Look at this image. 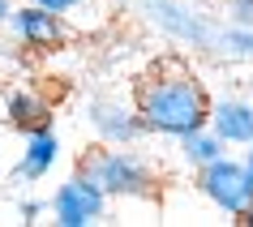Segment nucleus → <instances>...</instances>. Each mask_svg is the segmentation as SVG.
Listing matches in <instances>:
<instances>
[{
    "label": "nucleus",
    "mask_w": 253,
    "mask_h": 227,
    "mask_svg": "<svg viewBox=\"0 0 253 227\" xmlns=\"http://www.w3.org/2000/svg\"><path fill=\"white\" fill-rule=\"evenodd\" d=\"M240 223H245V227H253V201H249V210L240 214Z\"/></svg>",
    "instance_id": "nucleus-17"
},
{
    "label": "nucleus",
    "mask_w": 253,
    "mask_h": 227,
    "mask_svg": "<svg viewBox=\"0 0 253 227\" xmlns=\"http://www.w3.org/2000/svg\"><path fill=\"white\" fill-rule=\"evenodd\" d=\"M245 167H249V176H253V142H249V154H245Z\"/></svg>",
    "instance_id": "nucleus-18"
},
{
    "label": "nucleus",
    "mask_w": 253,
    "mask_h": 227,
    "mask_svg": "<svg viewBox=\"0 0 253 227\" xmlns=\"http://www.w3.org/2000/svg\"><path fill=\"white\" fill-rule=\"evenodd\" d=\"M56 159H60V137L52 129H35V133H26V146H22V159L13 167V180L35 185V180H43L56 167Z\"/></svg>",
    "instance_id": "nucleus-8"
},
{
    "label": "nucleus",
    "mask_w": 253,
    "mask_h": 227,
    "mask_svg": "<svg viewBox=\"0 0 253 227\" xmlns=\"http://www.w3.org/2000/svg\"><path fill=\"white\" fill-rule=\"evenodd\" d=\"M4 26L13 30V39L22 47H56L65 43V17L52 13V9H39V4H22V9H9V22Z\"/></svg>",
    "instance_id": "nucleus-7"
},
{
    "label": "nucleus",
    "mask_w": 253,
    "mask_h": 227,
    "mask_svg": "<svg viewBox=\"0 0 253 227\" xmlns=\"http://www.w3.org/2000/svg\"><path fill=\"white\" fill-rule=\"evenodd\" d=\"M9 9H13V4H9V0H0V26L9 22Z\"/></svg>",
    "instance_id": "nucleus-16"
},
{
    "label": "nucleus",
    "mask_w": 253,
    "mask_h": 227,
    "mask_svg": "<svg viewBox=\"0 0 253 227\" xmlns=\"http://www.w3.org/2000/svg\"><path fill=\"white\" fill-rule=\"evenodd\" d=\"M137 116L146 124V133L185 137L193 129H206L211 94L198 81V73L185 69V60L168 56L137 81Z\"/></svg>",
    "instance_id": "nucleus-1"
},
{
    "label": "nucleus",
    "mask_w": 253,
    "mask_h": 227,
    "mask_svg": "<svg viewBox=\"0 0 253 227\" xmlns=\"http://www.w3.org/2000/svg\"><path fill=\"white\" fill-rule=\"evenodd\" d=\"M198 189L206 193V201H214L223 214H245L253 201V176L245 163L227 159V154H219L214 163H206V167H198Z\"/></svg>",
    "instance_id": "nucleus-3"
},
{
    "label": "nucleus",
    "mask_w": 253,
    "mask_h": 227,
    "mask_svg": "<svg viewBox=\"0 0 253 227\" xmlns=\"http://www.w3.org/2000/svg\"><path fill=\"white\" fill-rule=\"evenodd\" d=\"M30 4H39V9H52V13L65 17V13H73V9H78L82 0H30Z\"/></svg>",
    "instance_id": "nucleus-15"
},
{
    "label": "nucleus",
    "mask_w": 253,
    "mask_h": 227,
    "mask_svg": "<svg viewBox=\"0 0 253 227\" xmlns=\"http://www.w3.org/2000/svg\"><path fill=\"white\" fill-rule=\"evenodd\" d=\"M150 17H155V26L163 30V35H172V39L180 43H193V47H214L219 43V30L206 26L193 9H185L180 0H150L146 4Z\"/></svg>",
    "instance_id": "nucleus-6"
},
{
    "label": "nucleus",
    "mask_w": 253,
    "mask_h": 227,
    "mask_svg": "<svg viewBox=\"0 0 253 227\" xmlns=\"http://www.w3.org/2000/svg\"><path fill=\"white\" fill-rule=\"evenodd\" d=\"M82 172L103 189L107 197H155V172L142 154L125 146H99L82 159Z\"/></svg>",
    "instance_id": "nucleus-2"
},
{
    "label": "nucleus",
    "mask_w": 253,
    "mask_h": 227,
    "mask_svg": "<svg viewBox=\"0 0 253 227\" xmlns=\"http://www.w3.org/2000/svg\"><path fill=\"white\" fill-rule=\"evenodd\" d=\"M227 22L232 26H253V0H227Z\"/></svg>",
    "instance_id": "nucleus-13"
},
{
    "label": "nucleus",
    "mask_w": 253,
    "mask_h": 227,
    "mask_svg": "<svg viewBox=\"0 0 253 227\" xmlns=\"http://www.w3.org/2000/svg\"><path fill=\"white\" fill-rule=\"evenodd\" d=\"M47 210V206H43V201H35V197H26L22 201V206H17V214H22V223H39V214Z\"/></svg>",
    "instance_id": "nucleus-14"
},
{
    "label": "nucleus",
    "mask_w": 253,
    "mask_h": 227,
    "mask_svg": "<svg viewBox=\"0 0 253 227\" xmlns=\"http://www.w3.org/2000/svg\"><path fill=\"white\" fill-rule=\"evenodd\" d=\"M211 133H219V142H232V146H249L253 142V103L245 99H223V103H211Z\"/></svg>",
    "instance_id": "nucleus-9"
},
{
    "label": "nucleus",
    "mask_w": 253,
    "mask_h": 227,
    "mask_svg": "<svg viewBox=\"0 0 253 227\" xmlns=\"http://www.w3.org/2000/svg\"><path fill=\"white\" fill-rule=\"evenodd\" d=\"M47 210L56 214V223H60V227H90V223H99V219H103L107 193L78 167L65 185L56 189V197L47 201Z\"/></svg>",
    "instance_id": "nucleus-4"
},
{
    "label": "nucleus",
    "mask_w": 253,
    "mask_h": 227,
    "mask_svg": "<svg viewBox=\"0 0 253 227\" xmlns=\"http://www.w3.org/2000/svg\"><path fill=\"white\" fill-rule=\"evenodd\" d=\"M223 56H253V26H232L227 22V30H219V43H214Z\"/></svg>",
    "instance_id": "nucleus-12"
},
{
    "label": "nucleus",
    "mask_w": 253,
    "mask_h": 227,
    "mask_svg": "<svg viewBox=\"0 0 253 227\" xmlns=\"http://www.w3.org/2000/svg\"><path fill=\"white\" fill-rule=\"evenodd\" d=\"M86 120L99 133L103 146H133L146 133V124L137 116V107H125L120 99H90L86 103Z\"/></svg>",
    "instance_id": "nucleus-5"
},
{
    "label": "nucleus",
    "mask_w": 253,
    "mask_h": 227,
    "mask_svg": "<svg viewBox=\"0 0 253 227\" xmlns=\"http://www.w3.org/2000/svg\"><path fill=\"white\" fill-rule=\"evenodd\" d=\"M180 142V154H185L189 167H206V163H214L219 154H223V142H219V133H211V124L206 129H193V133L176 137Z\"/></svg>",
    "instance_id": "nucleus-11"
},
{
    "label": "nucleus",
    "mask_w": 253,
    "mask_h": 227,
    "mask_svg": "<svg viewBox=\"0 0 253 227\" xmlns=\"http://www.w3.org/2000/svg\"><path fill=\"white\" fill-rule=\"evenodd\" d=\"M4 116H9V124H13V129H22V133L52 129V103H47L39 90H13V94H9Z\"/></svg>",
    "instance_id": "nucleus-10"
}]
</instances>
